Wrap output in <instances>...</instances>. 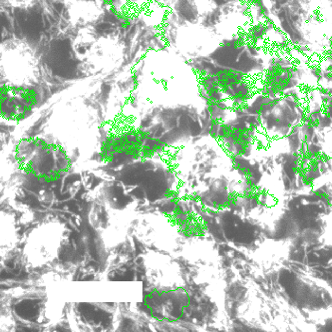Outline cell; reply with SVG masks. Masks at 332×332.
Listing matches in <instances>:
<instances>
[{
  "mask_svg": "<svg viewBox=\"0 0 332 332\" xmlns=\"http://www.w3.org/2000/svg\"><path fill=\"white\" fill-rule=\"evenodd\" d=\"M264 76L263 93L275 97L296 90L302 73L299 67L291 62V59L278 55L268 60Z\"/></svg>",
  "mask_w": 332,
  "mask_h": 332,
  "instance_id": "cell-1",
  "label": "cell"
}]
</instances>
